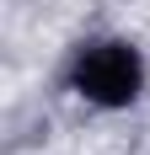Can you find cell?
Segmentation results:
<instances>
[{"instance_id": "obj_1", "label": "cell", "mask_w": 150, "mask_h": 155, "mask_svg": "<svg viewBox=\"0 0 150 155\" xmlns=\"http://www.w3.org/2000/svg\"><path fill=\"white\" fill-rule=\"evenodd\" d=\"M70 91L86 96L91 107H129L145 91V59L123 38H97L75 54L70 64Z\"/></svg>"}]
</instances>
